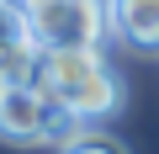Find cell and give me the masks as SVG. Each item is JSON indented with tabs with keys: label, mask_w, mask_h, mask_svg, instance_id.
I'll return each mask as SVG.
<instances>
[{
	"label": "cell",
	"mask_w": 159,
	"mask_h": 154,
	"mask_svg": "<svg viewBox=\"0 0 159 154\" xmlns=\"http://www.w3.org/2000/svg\"><path fill=\"white\" fill-rule=\"evenodd\" d=\"M37 85L85 128H96L101 117H111L122 106V80L106 69L101 48H48Z\"/></svg>",
	"instance_id": "obj_1"
},
{
	"label": "cell",
	"mask_w": 159,
	"mask_h": 154,
	"mask_svg": "<svg viewBox=\"0 0 159 154\" xmlns=\"http://www.w3.org/2000/svg\"><path fill=\"white\" fill-rule=\"evenodd\" d=\"M27 37L48 48H101L111 37V0H43L27 16Z\"/></svg>",
	"instance_id": "obj_2"
},
{
	"label": "cell",
	"mask_w": 159,
	"mask_h": 154,
	"mask_svg": "<svg viewBox=\"0 0 159 154\" xmlns=\"http://www.w3.org/2000/svg\"><path fill=\"white\" fill-rule=\"evenodd\" d=\"M85 122H74L37 80L32 85H0V138L11 143H64L69 133H80Z\"/></svg>",
	"instance_id": "obj_3"
},
{
	"label": "cell",
	"mask_w": 159,
	"mask_h": 154,
	"mask_svg": "<svg viewBox=\"0 0 159 154\" xmlns=\"http://www.w3.org/2000/svg\"><path fill=\"white\" fill-rule=\"evenodd\" d=\"M111 37L133 53H159V0H111Z\"/></svg>",
	"instance_id": "obj_4"
},
{
	"label": "cell",
	"mask_w": 159,
	"mask_h": 154,
	"mask_svg": "<svg viewBox=\"0 0 159 154\" xmlns=\"http://www.w3.org/2000/svg\"><path fill=\"white\" fill-rule=\"evenodd\" d=\"M37 69H43V48H37L27 32L0 48V85H32Z\"/></svg>",
	"instance_id": "obj_5"
},
{
	"label": "cell",
	"mask_w": 159,
	"mask_h": 154,
	"mask_svg": "<svg viewBox=\"0 0 159 154\" xmlns=\"http://www.w3.org/2000/svg\"><path fill=\"white\" fill-rule=\"evenodd\" d=\"M58 154H133L122 138H111V133H96V128H80V133H69L64 143H58Z\"/></svg>",
	"instance_id": "obj_6"
},
{
	"label": "cell",
	"mask_w": 159,
	"mask_h": 154,
	"mask_svg": "<svg viewBox=\"0 0 159 154\" xmlns=\"http://www.w3.org/2000/svg\"><path fill=\"white\" fill-rule=\"evenodd\" d=\"M21 32H27V16H21V11H11L6 0H0V48H6V43H16Z\"/></svg>",
	"instance_id": "obj_7"
},
{
	"label": "cell",
	"mask_w": 159,
	"mask_h": 154,
	"mask_svg": "<svg viewBox=\"0 0 159 154\" xmlns=\"http://www.w3.org/2000/svg\"><path fill=\"white\" fill-rule=\"evenodd\" d=\"M6 6H11V11H21V16H32V11L43 6V0H6Z\"/></svg>",
	"instance_id": "obj_8"
}]
</instances>
